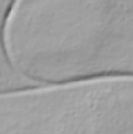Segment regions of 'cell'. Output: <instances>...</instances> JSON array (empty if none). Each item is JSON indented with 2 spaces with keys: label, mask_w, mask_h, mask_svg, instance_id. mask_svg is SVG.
I'll return each instance as SVG.
<instances>
[{
  "label": "cell",
  "mask_w": 133,
  "mask_h": 134,
  "mask_svg": "<svg viewBox=\"0 0 133 134\" xmlns=\"http://www.w3.org/2000/svg\"><path fill=\"white\" fill-rule=\"evenodd\" d=\"M16 3H17V0H8V3H6V6H5L3 16H2V22H0V50H2V56H3L6 66L9 67L11 70L19 72V70L14 67V64L11 63V59H9V53H8V48H6V25H8L9 16H11V13H13V9H14Z\"/></svg>",
  "instance_id": "6da1fadb"
}]
</instances>
